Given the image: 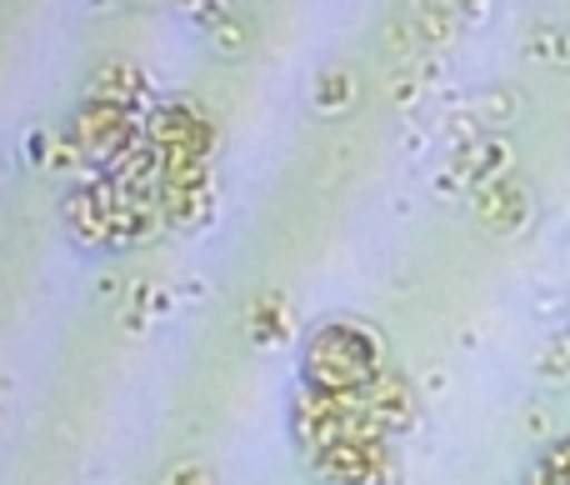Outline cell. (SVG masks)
<instances>
[{
    "label": "cell",
    "instance_id": "6da1fadb",
    "mask_svg": "<svg viewBox=\"0 0 570 485\" xmlns=\"http://www.w3.org/2000/svg\"><path fill=\"white\" fill-rule=\"evenodd\" d=\"M535 485H570V441L551 451V456L541 461V471H535Z\"/></svg>",
    "mask_w": 570,
    "mask_h": 485
}]
</instances>
